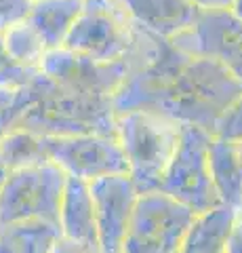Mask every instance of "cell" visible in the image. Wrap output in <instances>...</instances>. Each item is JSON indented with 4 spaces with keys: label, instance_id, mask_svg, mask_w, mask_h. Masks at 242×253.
Segmentation results:
<instances>
[{
    "label": "cell",
    "instance_id": "cell-12",
    "mask_svg": "<svg viewBox=\"0 0 242 253\" xmlns=\"http://www.w3.org/2000/svg\"><path fill=\"white\" fill-rule=\"evenodd\" d=\"M59 232L68 241H74L91 251L101 253L95 221V205H93L89 181L68 177L59 207Z\"/></svg>",
    "mask_w": 242,
    "mask_h": 253
},
{
    "label": "cell",
    "instance_id": "cell-4",
    "mask_svg": "<svg viewBox=\"0 0 242 253\" xmlns=\"http://www.w3.org/2000/svg\"><path fill=\"white\" fill-rule=\"evenodd\" d=\"M19 126L38 135H116L112 97L57 89L34 106Z\"/></svg>",
    "mask_w": 242,
    "mask_h": 253
},
{
    "label": "cell",
    "instance_id": "cell-16",
    "mask_svg": "<svg viewBox=\"0 0 242 253\" xmlns=\"http://www.w3.org/2000/svg\"><path fill=\"white\" fill-rule=\"evenodd\" d=\"M236 213L238 211L228 205H219L213 211L196 215L179 253H225Z\"/></svg>",
    "mask_w": 242,
    "mask_h": 253
},
{
    "label": "cell",
    "instance_id": "cell-25",
    "mask_svg": "<svg viewBox=\"0 0 242 253\" xmlns=\"http://www.w3.org/2000/svg\"><path fill=\"white\" fill-rule=\"evenodd\" d=\"M51 253H97V251H91V249L82 247V245H78L74 241H68V239H64V236H59Z\"/></svg>",
    "mask_w": 242,
    "mask_h": 253
},
{
    "label": "cell",
    "instance_id": "cell-8",
    "mask_svg": "<svg viewBox=\"0 0 242 253\" xmlns=\"http://www.w3.org/2000/svg\"><path fill=\"white\" fill-rule=\"evenodd\" d=\"M51 163L68 177L95 181L110 175H129V163L116 135H42Z\"/></svg>",
    "mask_w": 242,
    "mask_h": 253
},
{
    "label": "cell",
    "instance_id": "cell-21",
    "mask_svg": "<svg viewBox=\"0 0 242 253\" xmlns=\"http://www.w3.org/2000/svg\"><path fill=\"white\" fill-rule=\"evenodd\" d=\"M213 135L228 141H242V97L219 118Z\"/></svg>",
    "mask_w": 242,
    "mask_h": 253
},
{
    "label": "cell",
    "instance_id": "cell-18",
    "mask_svg": "<svg viewBox=\"0 0 242 253\" xmlns=\"http://www.w3.org/2000/svg\"><path fill=\"white\" fill-rule=\"evenodd\" d=\"M0 161L6 171L51 163L42 144V135L26 129V126H15L4 135H0Z\"/></svg>",
    "mask_w": 242,
    "mask_h": 253
},
{
    "label": "cell",
    "instance_id": "cell-23",
    "mask_svg": "<svg viewBox=\"0 0 242 253\" xmlns=\"http://www.w3.org/2000/svg\"><path fill=\"white\" fill-rule=\"evenodd\" d=\"M225 253H242V209L236 213V219H234L228 243H225Z\"/></svg>",
    "mask_w": 242,
    "mask_h": 253
},
{
    "label": "cell",
    "instance_id": "cell-15",
    "mask_svg": "<svg viewBox=\"0 0 242 253\" xmlns=\"http://www.w3.org/2000/svg\"><path fill=\"white\" fill-rule=\"evenodd\" d=\"M82 6L84 0H34L28 21L40 34L46 49H61Z\"/></svg>",
    "mask_w": 242,
    "mask_h": 253
},
{
    "label": "cell",
    "instance_id": "cell-13",
    "mask_svg": "<svg viewBox=\"0 0 242 253\" xmlns=\"http://www.w3.org/2000/svg\"><path fill=\"white\" fill-rule=\"evenodd\" d=\"M131 19L165 41H173L196 23L200 11L187 0H120Z\"/></svg>",
    "mask_w": 242,
    "mask_h": 253
},
{
    "label": "cell",
    "instance_id": "cell-24",
    "mask_svg": "<svg viewBox=\"0 0 242 253\" xmlns=\"http://www.w3.org/2000/svg\"><path fill=\"white\" fill-rule=\"evenodd\" d=\"M187 2L200 13H219V11H232L236 0H187Z\"/></svg>",
    "mask_w": 242,
    "mask_h": 253
},
{
    "label": "cell",
    "instance_id": "cell-6",
    "mask_svg": "<svg viewBox=\"0 0 242 253\" xmlns=\"http://www.w3.org/2000/svg\"><path fill=\"white\" fill-rule=\"evenodd\" d=\"M68 175L55 163L9 171L0 188V226L49 221L59 226Z\"/></svg>",
    "mask_w": 242,
    "mask_h": 253
},
{
    "label": "cell",
    "instance_id": "cell-19",
    "mask_svg": "<svg viewBox=\"0 0 242 253\" xmlns=\"http://www.w3.org/2000/svg\"><path fill=\"white\" fill-rule=\"evenodd\" d=\"M2 41H4V49L9 51V55L17 63L30 70H40V63L49 49H46L40 34L34 30V26L28 19L6 30L2 34Z\"/></svg>",
    "mask_w": 242,
    "mask_h": 253
},
{
    "label": "cell",
    "instance_id": "cell-27",
    "mask_svg": "<svg viewBox=\"0 0 242 253\" xmlns=\"http://www.w3.org/2000/svg\"><path fill=\"white\" fill-rule=\"evenodd\" d=\"M6 175H9V171H6V167L2 165V161H0V188H2V184H4Z\"/></svg>",
    "mask_w": 242,
    "mask_h": 253
},
{
    "label": "cell",
    "instance_id": "cell-9",
    "mask_svg": "<svg viewBox=\"0 0 242 253\" xmlns=\"http://www.w3.org/2000/svg\"><path fill=\"white\" fill-rule=\"evenodd\" d=\"M187 57H210L221 61L242 84V21L232 11L200 13L196 23L169 41Z\"/></svg>",
    "mask_w": 242,
    "mask_h": 253
},
{
    "label": "cell",
    "instance_id": "cell-29",
    "mask_svg": "<svg viewBox=\"0 0 242 253\" xmlns=\"http://www.w3.org/2000/svg\"><path fill=\"white\" fill-rule=\"evenodd\" d=\"M0 228H2V226H0Z\"/></svg>",
    "mask_w": 242,
    "mask_h": 253
},
{
    "label": "cell",
    "instance_id": "cell-3",
    "mask_svg": "<svg viewBox=\"0 0 242 253\" xmlns=\"http://www.w3.org/2000/svg\"><path fill=\"white\" fill-rule=\"evenodd\" d=\"M143 28L131 19L120 0H84L82 13L78 15L66 38V49L99 63L127 61L135 53Z\"/></svg>",
    "mask_w": 242,
    "mask_h": 253
},
{
    "label": "cell",
    "instance_id": "cell-14",
    "mask_svg": "<svg viewBox=\"0 0 242 253\" xmlns=\"http://www.w3.org/2000/svg\"><path fill=\"white\" fill-rule=\"evenodd\" d=\"M210 175L221 205L240 211L242 209V158L236 141L215 137L208 148Z\"/></svg>",
    "mask_w": 242,
    "mask_h": 253
},
{
    "label": "cell",
    "instance_id": "cell-17",
    "mask_svg": "<svg viewBox=\"0 0 242 253\" xmlns=\"http://www.w3.org/2000/svg\"><path fill=\"white\" fill-rule=\"evenodd\" d=\"M61 236L57 224L21 221L0 228V253H51Z\"/></svg>",
    "mask_w": 242,
    "mask_h": 253
},
{
    "label": "cell",
    "instance_id": "cell-1",
    "mask_svg": "<svg viewBox=\"0 0 242 253\" xmlns=\"http://www.w3.org/2000/svg\"><path fill=\"white\" fill-rule=\"evenodd\" d=\"M240 97L242 84L221 61L187 57L175 49L131 72L118 91V101L127 112L152 110L208 133Z\"/></svg>",
    "mask_w": 242,
    "mask_h": 253
},
{
    "label": "cell",
    "instance_id": "cell-28",
    "mask_svg": "<svg viewBox=\"0 0 242 253\" xmlns=\"http://www.w3.org/2000/svg\"><path fill=\"white\" fill-rule=\"evenodd\" d=\"M236 146H238V152H240V158H242V141H236Z\"/></svg>",
    "mask_w": 242,
    "mask_h": 253
},
{
    "label": "cell",
    "instance_id": "cell-7",
    "mask_svg": "<svg viewBox=\"0 0 242 253\" xmlns=\"http://www.w3.org/2000/svg\"><path fill=\"white\" fill-rule=\"evenodd\" d=\"M196 213L162 192L141 194L120 253H179Z\"/></svg>",
    "mask_w": 242,
    "mask_h": 253
},
{
    "label": "cell",
    "instance_id": "cell-10",
    "mask_svg": "<svg viewBox=\"0 0 242 253\" xmlns=\"http://www.w3.org/2000/svg\"><path fill=\"white\" fill-rule=\"evenodd\" d=\"M40 72L64 91L112 97L131 72V68L127 61L99 63L61 46V49L46 51L40 63Z\"/></svg>",
    "mask_w": 242,
    "mask_h": 253
},
{
    "label": "cell",
    "instance_id": "cell-20",
    "mask_svg": "<svg viewBox=\"0 0 242 253\" xmlns=\"http://www.w3.org/2000/svg\"><path fill=\"white\" fill-rule=\"evenodd\" d=\"M40 70H30L15 61L4 49V41L0 34V89H21L36 81Z\"/></svg>",
    "mask_w": 242,
    "mask_h": 253
},
{
    "label": "cell",
    "instance_id": "cell-2",
    "mask_svg": "<svg viewBox=\"0 0 242 253\" xmlns=\"http://www.w3.org/2000/svg\"><path fill=\"white\" fill-rule=\"evenodd\" d=\"M183 125L152 110L116 116V139L129 163V177L139 194L158 192L181 141Z\"/></svg>",
    "mask_w": 242,
    "mask_h": 253
},
{
    "label": "cell",
    "instance_id": "cell-22",
    "mask_svg": "<svg viewBox=\"0 0 242 253\" xmlns=\"http://www.w3.org/2000/svg\"><path fill=\"white\" fill-rule=\"evenodd\" d=\"M34 0H0V34L30 17Z\"/></svg>",
    "mask_w": 242,
    "mask_h": 253
},
{
    "label": "cell",
    "instance_id": "cell-11",
    "mask_svg": "<svg viewBox=\"0 0 242 253\" xmlns=\"http://www.w3.org/2000/svg\"><path fill=\"white\" fill-rule=\"evenodd\" d=\"M101 253H120L135 213L139 190L129 175H110L89 181Z\"/></svg>",
    "mask_w": 242,
    "mask_h": 253
},
{
    "label": "cell",
    "instance_id": "cell-5",
    "mask_svg": "<svg viewBox=\"0 0 242 253\" xmlns=\"http://www.w3.org/2000/svg\"><path fill=\"white\" fill-rule=\"evenodd\" d=\"M210 141H213V133L200 126L183 125L181 141L158 188V192L171 196L196 215L213 211L221 205L210 175Z\"/></svg>",
    "mask_w": 242,
    "mask_h": 253
},
{
    "label": "cell",
    "instance_id": "cell-26",
    "mask_svg": "<svg viewBox=\"0 0 242 253\" xmlns=\"http://www.w3.org/2000/svg\"><path fill=\"white\" fill-rule=\"evenodd\" d=\"M232 15H234L236 19L242 21V0H236V2H234V6H232Z\"/></svg>",
    "mask_w": 242,
    "mask_h": 253
}]
</instances>
